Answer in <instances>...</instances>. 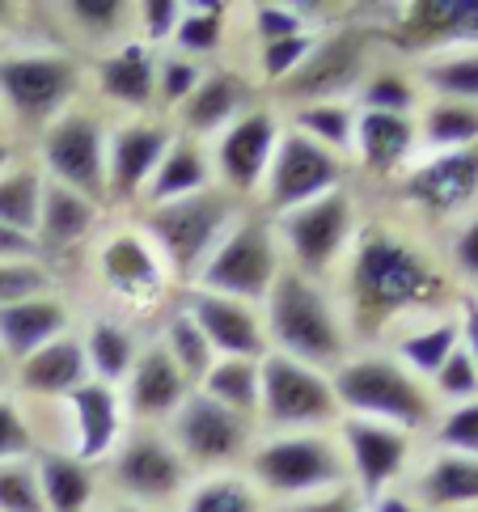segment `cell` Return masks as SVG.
Instances as JSON below:
<instances>
[{
	"instance_id": "1",
	"label": "cell",
	"mask_w": 478,
	"mask_h": 512,
	"mask_svg": "<svg viewBox=\"0 0 478 512\" xmlns=\"http://www.w3.org/2000/svg\"><path fill=\"white\" fill-rule=\"evenodd\" d=\"M445 301V271L432 263V254L407 233L369 225L356 233L347 250L343 276V326L347 339L373 343L394 322L428 314Z\"/></svg>"
},
{
	"instance_id": "2",
	"label": "cell",
	"mask_w": 478,
	"mask_h": 512,
	"mask_svg": "<svg viewBox=\"0 0 478 512\" xmlns=\"http://www.w3.org/2000/svg\"><path fill=\"white\" fill-rule=\"evenodd\" d=\"M263 309H267L263 326H267L271 352L301 360L322 373H335L339 364L352 356V339H347L339 305L326 297L318 280H305L301 271L284 267L280 276H275Z\"/></svg>"
},
{
	"instance_id": "3",
	"label": "cell",
	"mask_w": 478,
	"mask_h": 512,
	"mask_svg": "<svg viewBox=\"0 0 478 512\" xmlns=\"http://www.w3.org/2000/svg\"><path fill=\"white\" fill-rule=\"evenodd\" d=\"M330 386H335L339 411L356 415V419H377V424H394L402 432H419L436 424V407L428 381H419L415 373H407L390 352H377V347H364L352 352L335 373H330Z\"/></svg>"
},
{
	"instance_id": "4",
	"label": "cell",
	"mask_w": 478,
	"mask_h": 512,
	"mask_svg": "<svg viewBox=\"0 0 478 512\" xmlns=\"http://www.w3.org/2000/svg\"><path fill=\"white\" fill-rule=\"evenodd\" d=\"M242 216H246L242 199L229 195L225 187H208L199 195L174 199V204L144 208L140 233L149 237V246L157 250L165 276L191 288L195 276L204 271V263L212 259V250L220 246V237L242 221Z\"/></svg>"
},
{
	"instance_id": "5",
	"label": "cell",
	"mask_w": 478,
	"mask_h": 512,
	"mask_svg": "<svg viewBox=\"0 0 478 512\" xmlns=\"http://www.w3.org/2000/svg\"><path fill=\"white\" fill-rule=\"evenodd\" d=\"M246 479L271 500H305L322 496L330 487L352 483L343 445L326 432H284L267 436L246 453Z\"/></svg>"
},
{
	"instance_id": "6",
	"label": "cell",
	"mask_w": 478,
	"mask_h": 512,
	"mask_svg": "<svg viewBox=\"0 0 478 512\" xmlns=\"http://www.w3.org/2000/svg\"><path fill=\"white\" fill-rule=\"evenodd\" d=\"M271 225H275V242L284 250V267L301 271L305 280H318V284L347 259V250H352L356 233H360L356 199L347 187L330 191L297 212L275 216Z\"/></svg>"
},
{
	"instance_id": "7",
	"label": "cell",
	"mask_w": 478,
	"mask_h": 512,
	"mask_svg": "<svg viewBox=\"0 0 478 512\" xmlns=\"http://www.w3.org/2000/svg\"><path fill=\"white\" fill-rule=\"evenodd\" d=\"M280 271H284V250L275 242L271 216H242V221L220 237V246L212 250V259L204 263V271L195 276L191 288L246 301L259 309Z\"/></svg>"
},
{
	"instance_id": "8",
	"label": "cell",
	"mask_w": 478,
	"mask_h": 512,
	"mask_svg": "<svg viewBox=\"0 0 478 512\" xmlns=\"http://www.w3.org/2000/svg\"><path fill=\"white\" fill-rule=\"evenodd\" d=\"M339 398L330 386V373L309 369L301 360L267 352L259 360V424L271 436L284 432H322L339 424Z\"/></svg>"
},
{
	"instance_id": "9",
	"label": "cell",
	"mask_w": 478,
	"mask_h": 512,
	"mask_svg": "<svg viewBox=\"0 0 478 512\" xmlns=\"http://www.w3.org/2000/svg\"><path fill=\"white\" fill-rule=\"evenodd\" d=\"M85 68L60 51H26L0 56V111H9L17 127L43 132L68 106H77Z\"/></svg>"
},
{
	"instance_id": "10",
	"label": "cell",
	"mask_w": 478,
	"mask_h": 512,
	"mask_svg": "<svg viewBox=\"0 0 478 512\" xmlns=\"http://www.w3.org/2000/svg\"><path fill=\"white\" fill-rule=\"evenodd\" d=\"M165 441L187 462V470L204 474H225L254 449V419L220 407L208 394L191 390L187 402L170 415L165 424Z\"/></svg>"
},
{
	"instance_id": "11",
	"label": "cell",
	"mask_w": 478,
	"mask_h": 512,
	"mask_svg": "<svg viewBox=\"0 0 478 512\" xmlns=\"http://www.w3.org/2000/svg\"><path fill=\"white\" fill-rule=\"evenodd\" d=\"M347 178V161H339L335 153H326L322 144L305 140L301 132L284 127L280 140H275V157L267 166V178H263V216H284V212H297L314 199L339 191Z\"/></svg>"
},
{
	"instance_id": "12",
	"label": "cell",
	"mask_w": 478,
	"mask_h": 512,
	"mask_svg": "<svg viewBox=\"0 0 478 512\" xmlns=\"http://www.w3.org/2000/svg\"><path fill=\"white\" fill-rule=\"evenodd\" d=\"M106 123L89 106L68 111L43 127V166L47 182H60L68 191L89 195L94 204H106Z\"/></svg>"
},
{
	"instance_id": "13",
	"label": "cell",
	"mask_w": 478,
	"mask_h": 512,
	"mask_svg": "<svg viewBox=\"0 0 478 512\" xmlns=\"http://www.w3.org/2000/svg\"><path fill=\"white\" fill-rule=\"evenodd\" d=\"M369 72V39L360 30H330L318 34L309 60L275 89V98L288 102L292 111L314 102H347Z\"/></svg>"
},
{
	"instance_id": "14",
	"label": "cell",
	"mask_w": 478,
	"mask_h": 512,
	"mask_svg": "<svg viewBox=\"0 0 478 512\" xmlns=\"http://www.w3.org/2000/svg\"><path fill=\"white\" fill-rule=\"evenodd\" d=\"M110 479L136 508L157 512L161 504H170L187 491L191 470L165 436L140 432L115 445V453H110Z\"/></svg>"
},
{
	"instance_id": "15",
	"label": "cell",
	"mask_w": 478,
	"mask_h": 512,
	"mask_svg": "<svg viewBox=\"0 0 478 512\" xmlns=\"http://www.w3.org/2000/svg\"><path fill=\"white\" fill-rule=\"evenodd\" d=\"M280 132H284V119L275 115L271 106H250L242 119H233L225 132L216 136V149H212L216 187H225L237 199L259 191L271 157H275V140H280Z\"/></svg>"
},
{
	"instance_id": "16",
	"label": "cell",
	"mask_w": 478,
	"mask_h": 512,
	"mask_svg": "<svg viewBox=\"0 0 478 512\" xmlns=\"http://www.w3.org/2000/svg\"><path fill=\"white\" fill-rule=\"evenodd\" d=\"M398 199L428 221H449L478 199V144L457 153H428L398 178Z\"/></svg>"
},
{
	"instance_id": "17",
	"label": "cell",
	"mask_w": 478,
	"mask_h": 512,
	"mask_svg": "<svg viewBox=\"0 0 478 512\" xmlns=\"http://www.w3.org/2000/svg\"><path fill=\"white\" fill-rule=\"evenodd\" d=\"M339 445L347 457V474L352 487L364 500H377L398 483L411 466V432H402L394 424H377V419H339Z\"/></svg>"
},
{
	"instance_id": "18",
	"label": "cell",
	"mask_w": 478,
	"mask_h": 512,
	"mask_svg": "<svg viewBox=\"0 0 478 512\" xmlns=\"http://www.w3.org/2000/svg\"><path fill=\"white\" fill-rule=\"evenodd\" d=\"M178 309L199 326V331H204V339L212 343L216 360H263L271 352L263 314L254 305H246V301L187 288V292H182Z\"/></svg>"
},
{
	"instance_id": "19",
	"label": "cell",
	"mask_w": 478,
	"mask_h": 512,
	"mask_svg": "<svg viewBox=\"0 0 478 512\" xmlns=\"http://www.w3.org/2000/svg\"><path fill=\"white\" fill-rule=\"evenodd\" d=\"M174 127L161 119H132L106 136V199H132L140 204L153 170L161 166L165 149L174 144Z\"/></svg>"
},
{
	"instance_id": "20",
	"label": "cell",
	"mask_w": 478,
	"mask_h": 512,
	"mask_svg": "<svg viewBox=\"0 0 478 512\" xmlns=\"http://www.w3.org/2000/svg\"><path fill=\"white\" fill-rule=\"evenodd\" d=\"M68 411V453L81 457V462H102V457L115 453V445L123 441V398L115 386H102V381L89 377L81 390H72L64 398Z\"/></svg>"
},
{
	"instance_id": "21",
	"label": "cell",
	"mask_w": 478,
	"mask_h": 512,
	"mask_svg": "<svg viewBox=\"0 0 478 512\" xmlns=\"http://www.w3.org/2000/svg\"><path fill=\"white\" fill-rule=\"evenodd\" d=\"M94 85L106 102L149 115L157 106V47L123 39L119 47H110L106 56L94 60Z\"/></svg>"
},
{
	"instance_id": "22",
	"label": "cell",
	"mask_w": 478,
	"mask_h": 512,
	"mask_svg": "<svg viewBox=\"0 0 478 512\" xmlns=\"http://www.w3.org/2000/svg\"><path fill=\"white\" fill-rule=\"evenodd\" d=\"M398 30L415 51H478V0H415L402 9Z\"/></svg>"
},
{
	"instance_id": "23",
	"label": "cell",
	"mask_w": 478,
	"mask_h": 512,
	"mask_svg": "<svg viewBox=\"0 0 478 512\" xmlns=\"http://www.w3.org/2000/svg\"><path fill=\"white\" fill-rule=\"evenodd\" d=\"M254 102V85L233 68H212L204 72V81L195 85V94L178 106V123L182 136L204 140V136H220L233 119H242Z\"/></svg>"
},
{
	"instance_id": "24",
	"label": "cell",
	"mask_w": 478,
	"mask_h": 512,
	"mask_svg": "<svg viewBox=\"0 0 478 512\" xmlns=\"http://www.w3.org/2000/svg\"><path fill=\"white\" fill-rule=\"evenodd\" d=\"M187 394H191L187 377L178 373V364L170 360V352H165L157 339L149 347H140L119 398H123V411H132L136 419H170L182 402H187Z\"/></svg>"
},
{
	"instance_id": "25",
	"label": "cell",
	"mask_w": 478,
	"mask_h": 512,
	"mask_svg": "<svg viewBox=\"0 0 478 512\" xmlns=\"http://www.w3.org/2000/svg\"><path fill=\"white\" fill-rule=\"evenodd\" d=\"M89 381V360L77 335H60L51 339L39 352H30L22 364H13V386L26 398H43V402H64L72 390H81Z\"/></svg>"
},
{
	"instance_id": "26",
	"label": "cell",
	"mask_w": 478,
	"mask_h": 512,
	"mask_svg": "<svg viewBox=\"0 0 478 512\" xmlns=\"http://www.w3.org/2000/svg\"><path fill=\"white\" fill-rule=\"evenodd\" d=\"M419 153V132L415 115H377V111H356V149L360 161L373 178H390L415 166Z\"/></svg>"
},
{
	"instance_id": "27",
	"label": "cell",
	"mask_w": 478,
	"mask_h": 512,
	"mask_svg": "<svg viewBox=\"0 0 478 512\" xmlns=\"http://www.w3.org/2000/svg\"><path fill=\"white\" fill-rule=\"evenodd\" d=\"M98 267H102V280L110 284V292L127 297V301H149L161 292V284L170 280L157 259V250L149 246V237L140 229H123L115 237H106Z\"/></svg>"
},
{
	"instance_id": "28",
	"label": "cell",
	"mask_w": 478,
	"mask_h": 512,
	"mask_svg": "<svg viewBox=\"0 0 478 512\" xmlns=\"http://www.w3.org/2000/svg\"><path fill=\"white\" fill-rule=\"evenodd\" d=\"M72 326V309L47 292V297H30L0 309V347H5L9 364H22L30 352H39L51 339L68 335Z\"/></svg>"
},
{
	"instance_id": "29",
	"label": "cell",
	"mask_w": 478,
	"mask_h": 512,
	"mask_svg": "<svg viewBox=\"0 0 478 512\" xmlns=\"http://www.w3.org/2000/svg\"><path fill=\"white\" fill-rule=\"evenodd\" d=\"M208 187H216L212 153L199 140H191V136H174V144L161 157V166L149 178V187H144L140 204L144 208H161V204H174V199L199 195V191H208Z\"/></svg>"
},
{
	"instance_id": "30",
	"label": "cell",
	"mask_w": 478,
	"mask_h": 512,
	"mask_svg": "<svg viewBox=\"0 0 478 512\" xmlns=\"http://www.w3.org/2000/svg\"><path fill=\"white\" fill-rule=\"evenodd\" d=\"M98 225V204L81 191H68L60 182H47L43 187V208H39V229H34V242L43 254H60L81 246Z\"/></svg>"
},
{
	"instance_id": "31",
	"label": "cell",
	"mask_w": 478,
	"mask_h": 512,
	"mask_svg": "<svg viewBox=\"0 0 478 512\" xmlns=\"http://www.w3.org/2000/svg\"><path fill=\"white\" fill-rule=\"evenodd\" d=\"M39 470V487H43V504L47 512H89L94 504V466L72 457L68 449H43L34 457Z\"/></svg>"
},
{
	"instance_id": "32",
	"label": "cell",
	"mask_w": 478,
	"mask_h": 512,
	"mask_svg": "<svg viewBox=\"0 0 478 512\" xmlns=\"http://www.w3.org/2000/svg\"><path fill=\"white\" fill-rule=\"evenodd\" d=\"M415 504H424V508H470V504H478V457L436 453L415 483Z\"/></svg>"
},
{
	"instance_id": "33",
	"label": "cell",
	"mask_w": 478,
	"mask_h": 512,
	"mask_svg": "<svg viewBox=\"0 0 478 512\" xmlns=\"http://www.w3.org/2000/svg\"><path fill=\"white\" fill-rule=\"evenodd\" d=\"M457 347H462V326H457V318L440 314V318H432L424 326H407V331H398L390 356L407 373H415L419 381H432L436 369L457 352Z\"/></svg>"
},
{
	"instance_id": "34",
	"label": "cell",
	"mask_w": 478,
	"mask_h": 512,
	"mask_svg": "<svg viewBox=\"0 0 478 512\" xmlns=\"http://www.w3.org/2000/svg\"><path fill=\"white\" fill-rule=\"evenodd\" d=\"M415 132H419V153L474 149V144H478V106L432 98L428 106H419Z\"/></svg>"
},
{
	"instance_id": "35",
	"label": "cell",
	"mask_w": 478,
	"mask_h": 512,
	"mask_svg": "<svg viewBox=\"0 0 478 512\" xmlns=\"http://www.w3.org/2000/svg\"><path fill=\"white\" fill-rule=\"evenodd\" d=\"M81 347H85V360H89V377L102 381V386H115V390L127 381V373H132V364L140 356L136 335L110 318H98L89 326Z\"/></svg>"
},
{
	"instance_id": "36",
	"label": "cell",
	"mask_w": 478,
	"mask_h": 512,
	"mask_svg": "<svg viewBox=\"0 0 478 512\" xmlns=\"http://www.w3.org/2000/svg\"><path fill=\"white\" fill-rule=\"evenodd\" d=\"M292 132H301L305 140L322 144L326 153H335L339 161L352 157L356 149V106L352 102H314V106H297L288 111Z\"/></svg>"
},
{
	"instance_id": "37",
	"label": "cell",
	"mask_w": 478,
	"mask_h": 512,
	"mask_svg": "<svg viewBox=\"0 0 478 512\" xmlns=\"http://www.w3.org/2000/svg\"><path fill=\"white\" fill-rule=\"evenodd\" d=\"M415 81L432 89V98L440 102L478 106V51H440V56L419 64Z\"/></svg>"
},
{
	"instance_id": "38",
	"label": "cell",
	"mask_w": 478,
	"mask_h": 512,
	"mask_svg": "<svg viewBox=\"0 0 478 512\" xmlns=\"http://www.w3.org/2000/svg\"><path fill=\"white\" fill-rule=\"evenodd\" d=\"M199 394L259 424V360H216L199 381Z\"/></svg>"
},
{
	"instance_id": "39",
	"label": "cell",
	"mask_w": 478,
	"mask_h": 512,
	"mask_svg": "<svg viewBox=\"0 0 478 512\" xmlns=\"http://www.w3.org/2000/svg\"><path fill=\"white\" fill-rule=\"evenodd\" d=\"M182 512H263L259 487L246 474H204L199 483L187 487Z\"/></svg>"
},
{
	"instance_id": "40",
	"label": "cell",
	"mask_w": 478,
	"mask_h": 512,
	"mask_svg": "<svg viewBox=\"0 0 478 512\" xmlns=\"http://www.w3.org/2000/svg\"><path fill=\"white\" fill-rule=\"evenodd\" d=\"M43 187H47V178L30 166L0 174V225L34 237V229H39V208H43Z\"/></svg>"
},
{
	"instance_id": "41",
	"label": "cell",
	"mask_w": 478,
	"mask_h": 512,
	"mask_svg": "<svg viewBox=\"0 0 478 512\" xmlns=\"http://www.w3.org/2000/svg\"><path fill=\"white\" fill-rule=\"evenodd\" d=\"M161 347L170 352V360L178 364V373L187 377V386L199 390V381L208 377V369L216 364V352H212V343L204 339V331L182 314V309H174L170 322H165V335H161Z\"/></svg>"
},
{
	"instance_id": "42",
	"label": "cell",
	"mask_w": 478,
	"mask_h": 512,
	"mask_svg": "<svg viewBox=\"0 0 478 512\" xmlns=\"http://www.w3.org/2000/svg\"><path fill=\"white\" fill-rule=\"evenodd\" d=\"M356 102L377 115H419V81L402 68H373L356 89Z\"/></svg>"
},
{
	"instance_id": "43",
	"label": "cell",
	"mask_w": 478,
	"mask_h": 512,
	"mask_svg": "<svg viewBox=\"0 0 478 512\" xmlns=\"http://www.w3.org/2000/svg\"><path fill=\"white\" fill-rule=\"evenodd\" d=\"M64 22L85 34V39L94 43H123V30L136 26L132 22V5H123V0H68V5L60 9Z\"/></svg>"
},
{
	"instance_id": "44",
	"label": "cell",
	"mask_w": 478,
	"mask_h": 512,
	"mask_svg": "<svg viewBox=\"0 0 478 512\" xmlns=\"http://www.w3.org/2000/svg\"><path fill=\"white\" fill-rule=\"evenodd\" d=\"M170 43L178 47V56L204 64L225 43V5H187Z\"/></svg>"
},
{
	"instance_id": "45",
	"label": "cell",
	"mask_w": 478,
	"mask_h": 512,
	"mask_svg": "<svg viewBox=\"0 0 478 512\" xmlns=\"http://www.w3.org/2000/svg\"><path fill=\"white\" fill-rule=\"evenodd\" d=\"M0 512H47L34 457L0 462Z\"/></svg>"
},
{
	"instance_id": "46",
	"label": "cell",
	"mask_w": 478,
	"mask_h": 512,
	"mask_svg": "<svg viewBox=\"0 0 478 512\" xmlns=\"http://www.w3.org/2000/svg\"><path fill=\"white\" fill-rule=\"evenodd\" d=\"M428 390L436 402H453V407H462V402H474L478 398V369L466 347H457V352L440 364L436 377L428 381Z\"/></svg>"
},
{
	"instance_id": "47",
	"label": "cell",
	"mask_w": 478,
	"mask_h": 512,
	"mask_svg": "<svg viewBox=\"0 0 478 512\" xmlns=\"http://www.w3.org/2000/svg\"><path fill=\"white\" fill-rule=\"evenodd\" d=\"M55 284H51V271L43 267V259H13V263H0V309L17 305V301H30V297H47Z\"/></svg>"
},
{
	"instance_id": "48",
	"label": "cell",
	"mask_w": 478,
	"mask_h": 512,
	"mask_svg": "<svg viewBox=\"0 0 478 512\" xmlns=\"http://www.w3.org/2000/svg\"><path fill=\"white\" fill-rule=\"evenodd\" d=\"M199 81H204V64L178 56V51H170V56H157V102L161 106L178 111V106L195 94Z\"/></svg>"
},
{
	"instance_id": "49",
	"label": "cell",
	"mask_w": 478,
	"mask_h": 512,
	"mask_svg": "<svg viewBox=\"0 0 478 512\" xmlns=\"http://www.w3.org/2000/svg\"><path fill=\"white\" fill-rule=\"evenodd\" d=\"M436 445H440V453L478 457V398L436 415Z\"/></svg>"
},
{
	"instance_id": "50",
	"label": "cell",
	"mask_w": 478,
	"mask_h": 512,
	"mask_svg": "<svg viewBox=\"0 0 478 512\" xmlns=\"http://www.w3.org/2000/svg\"><path fill=\"white\" fill-rule=\"evenodd\" d=\"M314 39H318V34H297V39L263 43V47H259V77L280 89V85L292 77V72H297V68L309 60V51H314Z\"/></svg>"
},
{
	"instance_id": "51",
	"label": "cell",
	"mask_w": 478,
	"mask_h": 512,
	"mask_svg": "<svg viewBox=\"0 0 478 512\" xmlns=\"http://www.w3.org/2000/svg\"><path fill=\"white\" fill-rule=\"evenodd\" d=\"M182 0H140V5H132V22L140 30V43L149 47H161L174 39V30L182 22Z\"/></svg>"
},
{
	"instance_id": "52",
	"label": "cell",
	"mask_w": 478,
	"mask_h": 512,
	"mask_svg": "<svg viewBox=\"0 0 478 512\" xmlns=\"http://www.w3.org/2000/svg\"><path fill=\"white\" fill-rule=\"evenodd\" d=\"M254 34L263 43H280V39H297V34H314L305 17V5H254Z\"/></svg>"
},
{
	"instance_id": "53",
	"label": "cell",
	"mask_w": 478,
	"mask_h": 512,
	"mask_svg": "<svg viewBox=\"0 0 478 512\" xmlns=\"http://www.w3.org/2000/svg\"><path fill=\"white\" fill-rule=\"evenodd\" d=\"M34 449H39V436H34L26 411L13 398H0V462H17Z\"/></svg>"
},
{
	"instance_id": "54",
	"label": "cell",
	"mask_w": 478,
	"mask_h": 512,
	"mask_svg": "<svg viewBox=\"0 0 478 512\" xmlns=\"http://www.w3.org/2000/svg\"><path fill=\"white\" fill-rule=\"evenodd\" d=\"M280 512H364V496H360L352 483H343V487L322 491V496L292 500V504H284Z\"/></svg>"
},
{
	"instance_id": "55",
	"label": "cell",
	"mask_w": 478,
	"mask_h": 512,
	"mask_svg": "<svg viewBox=\"0 0 478 512\" xmlns=\"http://www.w3.org/2000/svg\"><path fill=\"white\" fill-rule=\"evenodd\" d=\"M449 263H453L457 276H466V280L478 284V212L470 216L462 229H457L453 250H449Z\"/></svg>"
},
{
	"instance_id": "56",
	"label": "cell",
	"mask_w": 478,
	"mask_h": 512,
	"mask_svg": "<svg viewBox=\"0 0 478 512\" xmlns=\"http://www.w3.org/2000/svg\"><path fill=\"white\" fill-rule=\"evenodd\" d=\"M39 242L30 233H17L9 225H0V263H13V259H39Z\"/></svg>"
},
{
	"instance_id": "57",
	"label": "cell",
	"mask_w": 478,
	"mask_h": 512,
	"mask_svg": "<svg viewBox=\"0 0 478 512\" xmlns=\"http://www.w3.org/2000/svg\"><path fill=\"white\" fill-rule=\"evenodd\" d=\"M457 326H462V347L470 352L474 369H478V301L462 297V314H457Z\"/></svg>"
},
{
	"instance_id": "58",
	"label": "cell",
	"mask_w": 478,
	"mask_h": 512,
	"mask_svg": "<svg viewBox=\"0 0 478 512\" xmlns=\"http://www.w3.org/2000/svg\"><path fill=\"white\" fill-rule=\"evenodd\" d=\"M373 512H419V504L407 500V496H394V491H385V496L373 500Z\"/></svg>"
},
{
	"instance_id": "59",
	"label": "cell",
	"mask_w": 478,
	"mask_h": 512,
	"mask_svg": "<svg viewBox=\"0 0 478 512\" xmlns=\"http://www.w3.org/2000/svg\"><path fill=\"white\" fill-rule=\"evenodd\" d=\"M5 170H13V144L0 136V174H5Z\"/></svg>"
},
{
	"instance_id": "60",
	"label": "cell",
	"mask_w": 478,
	"mask_h": 512,
	"mask_svg": "<svg viewBox=\"0 0 478 512\" xmlns=\"http://www.w3.org/2000/svg\"><path fill=\"white\" fill-rule=\"evenodd\" d=\"M13 381V364H9V356H5V347H0V390H5Z\"/></svg>"
},
{
	"instance_id": "61",
	"label": "cell",
	"mask_w": 478,
	"mask_h": 512,
	"mask_svg": "<svg viewBox=\"0 0 478 512\" xmlns=\"http://www.w3.org/2000/svg\"><path fill=\"white\" fill-rule=\"evenodd\" d=\"M9 17H13V5H5V0H0V26H9Z\"/></svg>"
},
{
	"instance_id": "62",
	"label": "cell",
	"mask_w": 478,
	"mask_h": 512,
	"mask_svg": "<svg viewBox=\"0 0 478 512\" xmlns=\"http://www.w3.org/2000/svg\"><path fill=\"white\" fill-rule=\"evenodd\" d=\"M115 512H149V508H136V504H123V508H115Z\"/></svg>"
},
{
	"instance_id": "63",
	"label": "cell",
	"mask_w": 478,
	"mask_h": 512,
	"mask_svg": "<svg viewBox=\"0 0 478 512\" xmlns=\"http://www.w3.org/2000/svg\"><path fill=\"white\" fill-rule=\"evenodd\" d=\"M470 297H474V301H478V284H474V292H470Z\"/></svg>"
},
{
	"instance_id": "64",
	"label": "cell",
	"mask_w": 478,
	"mask_h": 512,
	"mask_svg": "<svg viewBox=\"0 0 478 512\" xmlns=\"http://www.w3.org/2000/svg\"><path fill=\"white\" fill-rule=\"evenodd\" d=\"M0 123H5V119H0Z\"/></svg>"
}]
</instances>
